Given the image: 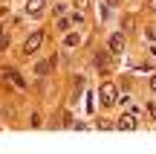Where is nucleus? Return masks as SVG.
Listing matches in <instances>:
<instances>
[{"label": "nucleus", "mask_w": 156, "mask_h": 154, "mask_svg": "<svg viewBox=\"0 0 156 154\" xmlns=\"http://www.w3.org/2000/svg\"><path fill=\"white\" fill-rule=\"evenodd\" d=\"M122 50H124V35L122 32H113L110 35V52H113V55H119Z\"/></svg>", "instance_id": "nucleus-4"}, {"label": "nucleus", "mask_w": 156, "mask_h": 154, "mask_svg": "<svg viewBox=\"0 0 156 154\" xmlns=\"http://www.w3.org/2000/svg\"><path fill=\"white\" fill-rule=\"evenodd\" d=\"M6 76H9V79H12V81H15V85H17V87H26V81H23V79H20V76H17V70H6Z\"/></svg>", "instance_id": "nucleus-9"}, {"label": "nucleus", "mask_w": 156, "mask_h": 154, "mask_svg": "<svg viewBox=\"0 0 156 154\" xmlns=\"http://www.w3.org/2000/svg\"><path fill=\"white\" fill-rule=\"evenodd\" d=\"M147 6H151V9H153V12H156V0H151V3H147Z\"/></svg>", "instance_id": "nucleus-17"}, {"label": "nucleus", "mask_w": 156, "mask_h": 154, "mask_svg": "<svg viewBox=\"0 0 156 154\" xmlns=\"http://www.w3.org/2000/svg\"><path fill=\"white\" fill-rule=\"evenodd\" d=\"M6 47H9V35L0 29V50H6Z\"/></svg>", "instance_id": "nucleus-11"}, {"label": "nucleus", "mask_w": 156, "mask_h": 154, "mask_svg": "<svg viewBox=\"0 0 156 154\" xmlns=\"http://www.w3.org/2000/svg\"><path fill=\"white\" fill-rule=\"evenodd\" d=\"M147 35H151V38L156 41V26H153V29H147Z\"/></svg>", "instance_id": "nucleus-15"}, {"label": "nucleus", "mask_w": 156, "mask_h": 154, "mask_svg": "<svg viewBox=\"0 0 156 154\" xmlns=\"http://www.w3.org/2000/svg\"><path fill=\"white\" fill-rule=\"evenodd\" d=\"M151 52H153V55H156V47H153V50H151Z\"/></svg>", "instance_id": "nucleus-18"}, {"label": "nucleus", "mask_w": 156, "mask_h": 154, "mask_svg": "<svg viewBox=\"0 0 156 154\" xmlns=\"http://www.w3.org/2000/svg\"><path fill=\"white\" fill-rule=\"evenodd\" d=\"M151 90L156 93V76H153V79H151Z\"/></svg>", "instance_id": "nucleus-16"}, {"label": "nucleus", "mask_w": 156, "mask_h": 154, "mask_svg": "<svg viewBox=\"0 0 156 154\" xmlns=\"http://www.w3.org/2000/svg\"><path fill=\"white\" fill-rule=\"evenodd\" d=\"M104 6H107V9H116V6H119V0H104Z\"/></svg>", "instance_id": "nucleus-14"}, {"label": "nucleus", "mask_w": 156, "mask_h": 154, "mask_svg": "<svg viewBox=\"0 0 156 154\" xmlns=\"http://www.w3.org/2000/svg\"><path fill=\"white\" fill-rule=\"evenodd\" d=\"M69 26H73V17H61V21H58V29H61V32H69Z\"/></svg>", "instance_id": "nucleus-10"}, {"label": "nucleus", "mask_w": 156, "mask_h": 154, "mask_svg": "<svg viewBox=\"0 0 156 154\" xmlns=\"http://www.w3.org/2000/svg\"><path fill=\"white\" fill-rule=\"evenodd\" d=\"M98 96H101V105H107V108H110V105H116V102H119V87L107 81V85H101Z\"/></svg>", "instance_id": "nucleus-2"}, {"label": "nucleus", "mask_w": 156, "mask_h": 154, "mask_svg": "<svg viewBox=\"0 0 156 154\" xmlns=\"http://www.w3.org/2000/svg\"><path fill=\"white\" fill-rule=\"evenodd\" d=\"M44 3H46V0H29V3H26V12L32 17H38L41 12H44Z\"/></svg>", "instance_id": "nucleus-5"}, {"label": "nucleus", "mask_w": 156, "mask_h": 154, "mask_svg": "<svg viewBox=\"0 0 156 154\" xmlns=\"http://www.w3.org/2000/svg\"><path fill=\"white\" fill-rule=\"evenodd\" d=\"M95 67H98L101 73L110 70V58H107V52H98V55H95Z\"/></svg>", "instance_id": "nucleus-6"}, {"label": "nucleus", "mask_w": 156, "mask_h": 154, "mask_svg": "<svg viewBox=\"0 0 156 154\" xmlns=\"http://www.w3.org/2000/svg\"><path fill=\"white\" fill-rule=\"evenodd\" d=\"M116 128H119V131H136V128H139V119H136V114H124L122 119L116 122Z\"/></svg>", "instance_id": "nucleus-3"}, {"label": "nucleus", "mask_w": 156, "mask_h": 154, "mask_svg": "<svg viewBox=\"0 0 156 154\" xmlns=\"http://www.w3.org/2000/svg\"><path fill=\"white\" fill-rule=\"evenodd\" d=\"M52 67H55V58H46V61H41L38 67H35V73H38V76H46Z\"/></svg>", "instance_id": "nucleus-7"}, {"label": "nucleus", "mask_w": 156, "mask_h": 154, "mask_svg": "<svg viewBox=\"0 0 156 154\" xmlns=\"http://www.w3.org/2000/svg\"><path fill=\"white\" fill-rule=\"evenodd\" d=\"M41 44H44V32H41V29H35V32L29 35L26 41H23V55H26V58L35 55V52L41 50Z\"/></svg>", "instance_id": "nucleus-1"}, {"label": "nucleus", "mask_w": 156, "mask_h": 154, "mask_svg": "<svg viewBox=\"0 0 156 154\" xmlns=\"http://www.w3.org/2000/svg\"><path fill=\"white\" fill-rule=\"evenodd\" d=\"M147 114H151L153 119H156V102H147Z\"/></svg>", "instance_id": "nucleus-12"}, {"label": "nucleus", "mask_w": 156, "mask_h": 154, "mask_svg": "<svg viewBox=\"0 0 156 154\" xmlns=\"http://www.w3.org/2000/svg\"><path fill=\"white\" fill-rule=\"evenodd\" d=\"M90 6V0H75V9H87Z\"/></svg>", "instance_id": "nucleus-13"}, {"label": "nucleus", "mask_w": 156, "mask_h": 154, "mask_svg": "<svg viewBox=\"0 0 156 154\" xmlns=\"http://www.w3.org/2000/svg\"><path fill=\"white\" fill-rule=\"evenodd\" d=\"M78 44H81V35L67 32V38H64V47H78Z\"/></svg>", "instance_id": "nucleus-8"}]
</instances>
